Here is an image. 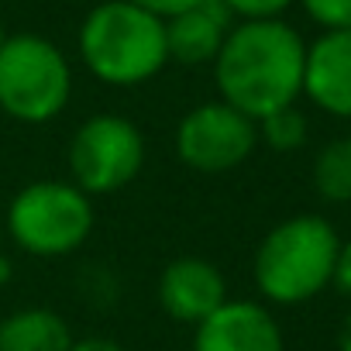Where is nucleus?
I'll use <instances>...</instances> for the list:
<instances>
[{
	"mask_svg": "<svg viewBox=\"0 0 351 351\" xmlns=\"http://www.w3.org/2000/svg\"><path fill=\"white\" fill-rule=\"evenodd\" d=\"M306 42L282 18L234 21L214 66L217 97L234 110L262 121L303 97Z\"/></svg>",
	"mask_w": 351,
	"mask_h": 351,
	"instance_id": "f257e3e1",
	"label": "nucleus"
},
{
	"mask_svg": "<svg viewBox=\"0 0 351 351\" xmlns=\"http://www.w3.org/2000/svg\"><path fill=\"white\" fill-rule=\"evenodd\" d=\"M76 45L86 73L117 90L141 86L169 66L165 18L152 14L134 0L97 4L83 18Z\"/></svg>",
	"mask_w": 351,
	"mask_h": 351,
	"instance_id": "f03ea898",
	"label": "nucleus"
},
{
	"mask_svg": "<svg viewBox=\"0 0 351 351\" xmlns=\"http://www.w3.org/2000/svg\"><path fill=\"white\" fill-rule=\"evenodd\" d=\"M341 238L320 214H296L279 221L255 248L252 276L262 300L276 306H300L324 293L334 279Z\"/></svg>",
	"mask_w": 351,
	"mask_h": 351,
	"instance_id": "7ed1b4c3",
	"label": "nucleus"
},
{
	"mask_svg": "<svg viewBox=\"0 0 351 351\" xmlns=\"http://www.w3.org/2000/svg\"><path fill=\"white\" fill-rule=\"evenodd\" d=\"M93 197L83 193L73 180L28 183L4 210V231L25 255L35 258L73 255L93 234Z\"/></svg>",
	"mask_w": 351,
	"mask_h": 351,
	"instance_id": "20e7f679",
	"label": "nucleus"
},
{
	"mask_svg": "<svg viewBox=\"0 0 351 351\" xmlns=\"http://www.w3.org/2000/svg\"><path fill=\"white\" fill-rule=\"evenodd\" d=\"M73 97L66 52L42 35H8L0 45V110L21 124L56 121Z\"/></svg>",
	"mask_w": 351,
	"mask_h": 351,
	"instance_id": "39448f33",
	"label": "nucleus"
},
{
	"mask_svg": "<svg viewBox=\"0 0 351 351\" xmlns=\"http://www.w3.org/2000/svg\"><path fill=\"white\" fill-rule=\"evenodd\" d=\"M69 176L90 197H107L138 180L145 165V134L121 114L86 117L69 141Z\"/></svg>",
	"mask_w": 351,
	"mask_h": 351,
	"instance_id": "423d86ee",
	"label": "nucleus"
},
{
	"mask_svg": "<svg viewBox=\"0 0 351 351\" xmlns=\"http://www.w3.org/2000/svg\"><path fill=\"white\" fill-rule=\"evenodd\" d=\"M172 145H176V158L186 169L204 176H221L238 169L258 148V124L217 97L197 104L180 117Z\"/></svg>",
	"mask_w": 351,
	"mask_h": 351,
	"instance_id": "0eeeda50",
	"label": "nucleus"
},
{
	"mask_svg": "<svg viewBox=\"0 0 351 351\" xmlns=\"http://www.w3.org/2000/svg\"><path fill=\"white\" fill-rule=\"evenodd\" d=\"M193 351H286V341L265 303L228 296L193 327Z\"/></svg>",
	"mask_w": 351,
	"mask_h": 351,
	"instance_id": "6e6552de",
	"label": "nucleus"
},
{
	"mask_svg": "<svg viewBox=\"0 0 351 351\" xmlns=\"http://www.w3.org/2000/svg\"><path fill=\"white\" fill-rule=\"evenodd\" d=\"M155 293H158V306L176 324L197 327L228 300V282L214 262L197 255H180L162 269Z\"/></svg>",
	"mask_w": 351,
	"mask_h": 351,
	"instance_id": "1a4fd4ad",
	"label": "nucleus"
},
{
	"mask_svg": "<svg viewBox=\"0 0 351 351\" xmlns=\"http://www.w3.org/2000/svg\"><path fill=\"white\" fill-rule=\"evenodd\" d=\"M303 97L324 114L351 121V28L320 32L306 45Z\"/></svg>",
	"mask_w": 351,
	"mask_h": 351,
	"instance_id": "9d476101",
	"label": "nucleus"
},
{
	"mask_svg": "<svg viewBox=\"0 0 351 351\" xmlns=\"http://www.w3.org/2000/svg\"><path fill=\"white\" fill-rule=\"evenodd\" d=\"M234 14L224 8V0H197L193 8H183L165 18V49L169 62L180 66H207L217 59L224 38L234 28Z\"/></svg>",
	"mask_w": 351,
	"mask_h": 351,
	"instance_id": "9b49d317",
	"label": "nucleus"
},
{
	"mask_svg": "<svg viewBox=\"0 0 351 351\" xmlns=\"http://www.w3.org/2000/svg\"><path fill=\"white\" fill-rule=\"evenodd\" d=\"M73 330L49 306H25L0 317V351H69Z\"/></svg>",
	"mask_w": 351,
	"mask_h": 351,
	"instance_id": "f8f14e48",
	"label": "nucleus"
},
{
	"mask_svg": "<svg viewBox=\"0 0 351 351\" xmlns=\"http://www.w3.org/2000/svg\"><path fill=\"white\" fill-rule=\"evenodd\" d=\"M313 186L327 204H351V134H341L317 152Z\"/></svg>",
	"mask_w": 351,
	"mask_h": 351,
	"instance_id": "ddd939ff",
	"label": "nucleus"
},
{
	"mask_svg": "<svg viewBox=\"0 0 351 351\" xmlns=\"http://www.w3.org/2000/svg\"><path fill=\"white\" fill-rule=\"evenodd\" d=\"M255 124H258V141H265L272 152H296V148L306 145L310 124H306V114L296 104H289L282 110H272Z\"/></svg>",
	"mask_w": 351,
	"mask_h": 351,
	"instance_id": "4468645a",
	"label": "nucleus"
},
{
	"mask_svg": "<svg viewBox=\"0 0 351 351\" xmlns=\"http://www.w3.org/2000/svg\"><path fill=\"white\" fill-rule=\"evenodd\" d=\"M300 8L313 25L324 32H341L351 28V0H300Z\"/></svg>",
	"mask_w": 351,
	"mask_h": 351,
	"instance_id": "2eb2a0df",
	"label": "nucleus"
},
{
	"mask_svg": "<svg viewBox=\"0 0 351 351\" xmlns=\"http://www.w3.org/2000/svg\"><path fill=\"white\" fill-rule=\"evenodd\" d=\"M296 0H224V8L238 21H265V18H282Z\"/></svg>",
	"mask_w": 351,
	"mask_h": 351,
	"instance_id": "dca6fc26",
	"label": "nucleus"
},
{
	"mask_svg": "<svg viewBox=\"0 0 351 351\" xmlns=\"http://www.w3.org/2000/svg\"><path fill=\"white\" fill-rule=\"evenodd\" d=\"M348 300H351V241H341L337 262H334V279H330Z\"/></svg>",
	"mask_w": 351,
	"mask_h": 351,
	"instance_id": "f3484780",
	"label": "nucleus"
},
{
	"mask_svg": "<svg viewBox=\"0 0 351 351\" xmlns=\"http://www.w3.org/2000/svg\"><path fill=\"white\" fill-rule=\"evenodd\" d=\"M134 4L148 8V11H152V14H158V18H169V14L183 11V8H193L197 0H134Z\"/></svg>",
	"mask_w": 351,
	"mask_h": 351,
	"instance_id": "a211bd4d",
	"label": "nucleus"
},
{
	"mask_svg": "<svg viewBox=\"0 0 351 351\" xmlns=\"http://www.w3.org/2000/svg\"><path fill=\"white\" fill-rule=\"evenodd\" d=\"M69 351H128V348L110 337H80V341H73Z\"/></svg>",
	"mask_w": 351,
	"mask_h": 351,
	"instance_id": "6ab92c4d",
	"label": "nucleus"
},
{
	"mask_svg": "<svg viewBox=\"0 0 351 351\" xmlns=\"http://www.w3.org/2000/svg\"><path fill=\"white\" fill-rule=\"evenodd\" d=\"M337 351H351V310L344 313V320L337 327Z\"/></svg>",
	"mask_w": 351,
	"mask_h": 351,
	"instance_id": "aec40b11",
	"label": "nucleus"
},
{
	"mask_svg": "<svg viewBox=\"0 0 351 351\" xmlns=\"http://www.w3.org/2000/svg\"><path fill=\"white\" fill-rule=\"evenodd\" d=\"M0 245H4V214H0ZM0 255H4V248H0Z\"/></svg>",
	"mask_w": 351,
	"mask_h": 351,
	"instance_id": "412c9836",
	"label": "nucleus"
},
{
	"mask_svg": "<svg viewBox=\"0 0 351 351\" xmlns=\"http://www.w3.org/2000/svg\"><path fill=\"white\" fill-rule=\"evenodd\" d=\"M4 38H8V32H4V21H0V45H4Z\"/></svg>",
	"mask_w": 351,
	"mask_h": 351,
	"instance_id": "4be33fe9",
	"label": "nucleus"
}]
</instances>
